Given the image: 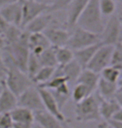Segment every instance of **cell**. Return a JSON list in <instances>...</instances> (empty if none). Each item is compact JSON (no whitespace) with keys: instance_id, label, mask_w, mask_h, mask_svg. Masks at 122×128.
<instances>
[{"instance_id":"cb8c5ba5","label":"cell","mask_w":122,"mask_h":128,"mask_svg":"<svg viewBox=\"0 0 122 128\" xmlns=\"http://www.w3.org/2000/svg\"><path fill=\"white\" fill-rule=\"evenodd\" d=\"M13 122H33V112L21 106H16L10 112Z\"/></svg>"},{"instance_id":"9c48e42d","label":"cell","mask_w":122,"mask_h":128,"mask_svg":"<svg viewBox=\"0 0 122 128\" xmlns=\"http://www.w3.org/2000/svg\"><path fill=\"white\" fill-rule=\"evenodd\" d=\"M43 33L46 36L50 45L52 47L57 48L65 46L68 42L70 30H68L67 28L61 27L58 24H54L53 23Z\"/></svg>"},{"instance_id":"5b68a950","label":"cell","mask_w":122,"mask_h":128,"mask_svg":"<svg viewBox=\"0 0 122 128\" xmlns=\"http://www.w3.org/2000/svg\"><path fill=\"white\" fill-rule=\"evenodd\" d=\"M3 83L16 96L33 86L32 80L27 73L18 68H12L7 70Z\"/></svg>"},{"instance_id":"7bdbcfd3","label":"cell","mask_w":122,"mask_h":128,"mask_svg":"<svg viewBox=\"0 0 122 128\" xmlns=\"http://www.w3.org/2000/svg\"><path fill=\"white\" fill-rule=\"evenodd\" d=\"M99 128H110V127H109V126L107 125V123L106 122H104L99 126Z\"/></svg>"},{"instance_id":"277c9868","label":"cell","mask_w":122,"mask_h":128,"mask_svg":"<svg viewBox=\"0 0 122 128\" xmlns=\"http://www.w3.org/2000/svg\"><path fill=\"white\" fill-rule=\"evenodd\" d=\"M121 17L119 10L106 19L104 28L100 34V43L103 44L114 45L121 42Z\"/></svg>"},{"instance_id":"60d3db41","label":"cell","mask_w":122,"mask_h":128,"mask_svg":"<svg viewBox=\"0 0 122 128\" xmlns=\"http://www.w3.org/2000/svg\"><path fill=\"white\" fill-rule=\"evenodd\" d=\"M18 1H19V0H0V8L8 5V4L15 3V2H18Z\"/></svg>"},{"instance_id":"83f0119b","label":"cell","mask_w":122,"mask_h":128,"mask_svg":"<svg viewBox=\"0 0 122 128\" xmlns=\"http://www.w3.org/2000/svg\"><path fill=\"white\" fill-rule=\"evenodd\" d=\"M121 70L118 69L115 66H109L102 70L100 73V77L112 83H119L121 81Z\"/></svg>"},{"instance_id":"e575fe53","label":"cell","mask_w":122,"mask_h":128,"mask_svg":"<svg viewBox=\"0 0 122 128\" xmlns=\"http://www.w3.org/2000/svg\"><path fill=\"white\" fill-rule=\"evenodd\" d=\"M106 122L109 126L110 128H122V122H121V120L109 119L106 120Z\"/></svg>"},{"instance_id":"ba28073f","label":"cell","mask_w":122,"mask_h":128,"mask_svg":"<svg viewBox=\"0 0 122 128\" xmlns=\"http://www.w3.org/2000/svg\"><path fill=\"white\" fill-rule=\"evenodd\" d=\"M17 101L18 106L27 108L33 112L44 109L38 87L34 84L28 87L19 96H17Z\"/></svg>"},{"instance_id":"7c38bea8","label":"cell","mask_w":122,"mask_h":128,"mask_svg":"<svg viewBox=\"0 0 122 128\" xmlns=\"http://www.w3.org/2000/svg\"><path fill=\"white\" fill-rule=\"evenodd\" d=\"M54 14L46 11L30 21L23 30L28 34L43 33L54 23Z\"/></svg>"},{"instance_id":"3957f363","label":"cell","mask_w":122,"mask_h":128,"mask_svg":"<svg viewBox=\"0 0 122 128\" xmlns=\"http://www.w3.org/2000/svg\"><path fill=\"white\" fill-rule=\"evenodd\" d=\"M28 33L23 30L22 34L18 40L13 44L6 45L5 48L13 59V61L17 68L26 73V66L28 57L30 55V50L28 47Z\"/></svg>"},{"instance_id":"603a6c76","label":"cell","mask_w":122,"mask_h":128,"mask_svg":"<svg viewBox=\"0 0 122 128\" xmlns=\"http://www.w3.org/2000/svg\"><path fill=\"white\" fill-rule=\"evenodd\" d=\"M51 92L52 96H54V100H55L57 106H58L59 109L61 110H63L64 106L68 102V100L70 98V86H69L68 83H64L61 84L59 87H58L55 90H49Z\"/></svg>"},{"instance_id":"bcb514c9","label":"cell","mask_w":122,"mask_h":128,"mask_svg":"<svg viewBox=\"0 0 122 128\" xmlns=\"http://www.w3.org/2000/svg\"><path fill=\"white\" fill-rule=\"evenodd\" d=\"M3 79H4V77H3V76H0V83H1V82H3Z\"/></svg>"},{"instance_id":"e0dca14e","label":"cell","mask_w":122,"mask_h":128,"mask_svg":"<svg viewBox=\"0 0 122 128\" xmlns=\"http://www.w3.org/2000/svg\"><path fill=\"white\" fill-rule=\"evenodd\" d=\"M18 106L17 96L7 87L3 81V88L0 92V113L10 112Z\"/></svg>"},{"instance_id":"484cf974","label":"cell","mask_w":122,"mask_h":128,"mask_svg":"<svg viewBox=\"0 0 122 128\" xmlns=\"http://www.w3.org/2000/svg\"><path fill=\"white\" fill-rule=\"evenodd\" d=\"M37 58L39 60L41 66H50V67L58 66V64H57L56 61L54 48L52 46L44 50L39 55H38Z\"/></svg>"},{"instance_id":"b9f144b4","label":"cell","mask_w":122,"mask_h":128,"mask_svg":"<svg viewBox=\"0 0 122 128\" xmlns=\"http://www.w3.org/2000/svg\"><path fill=\"white\" fill-rule=\"evenodd\" d=\"M5 46H6L5 40H4V38H3V36L0 35V52L5 48Z\"/></svg>"},{"instance_id":"8992f818","label":"cell","mask_w":122,"mask_h":128,"mask_svg":"<svg viewBox=\"0 0 122 128\" xmlns=\"http://www.w3.org/2000/svg\"><path fill=\"white\" fill-rule=\"evenodd\" d=\"M100 35L84 30L78 26L74 27L70 30L69 37L66 46L73 51L83 49L85 47L100 43Z\"/></svg>"},{"instance_id":"d4e9b609","label":"cell","mask_w":122,"mask_h":128,"mask_svg":"<svg viewBox=\"0 0 122 128\" xmlns=\"http://www.w3.org/2000/svg\"><path fill=\"white\" fill-rule=\"evenodd\" d=\"M57 67V66H56ZM56 67L50 66H42L39 70V71L34 74L32 78V81L34 86H40V84L47 82L53 76Z\"/></svg>"},{"instance_id":"8d00e7d4","label":"cell","mask_w":122,"mask_h":128,"mask_svg":"<svg viewBox=\"0 0 122 128\" xmlns=\"http://www.w3.org/2000/svg\"><path fill=\"white\" fill-rule=\"evenodd\" d=\"M33 122H13V128H32Z\"/></svg>"},{"instance_id":"7dc6e473","label":"cell","mask_w":122,"mask_h":128,"mask_svg":"<svg viewBox=\"0 0 122 128\" xmlns=\"http://www.w3.org/2000/svg\"><path fill=\"white\" fill-rule=\"evenodd\" d=\"M115 1H116V3H121V0H115Z\"/></svg>"},{"instance_id":"6da1fadb","label":"cell","mask_w":122,"mask_h":128,"mask_svg":"<svg viewBox=\"0 0 122 128\" xmlns=\"http://www.w3.org/2000/svg\"><path fill=\"white\" fill-rule=\"evenodd\" d=\"M106 19L100 12L99 0H89L82 14L79 17L75 26L100 35L104 28Z\"/></svg>"},{"instance_id":"74e56055","label":"cell","mask_w":122,"mask_h":128,"mask_svg":"<svg viewBox=\"0 0 122 128\" xmlns=\"http://www.w3.org/2000/svg\"><path fill=\"white\" fill-rule=\"evenodd\" d=\"M6 72H7V69L5 66H4L3 58H2V55H1V52H0V76L4 77L6 74Z\"/></svg>"},{"instance_id":"52a82bcc","label":"cell","mask_w":122,"mask_h":128,"mask_svg":"<svg viewBox=\"0 0 122 128\" xmlns=\"http://www.w3.org/2000/svg\"><path fill=\"white\" fill-rule=\"evenodd\" d=\"M113 47L114 46L112 45L100 44L85 68L100 74L102 70L109 66L111 64V57Z\"/></svg>"},{"instance_id":"9a60e30c","label":"cell","mask_w":122,"mask_h":128,"mask_svg":"<svg viewBox=\"0 0 122 128\" xmlns=\"http://www.w3.org/2000/svg\"><path fill=\"white\" fill-rule=\"evenodd\" d=\"M28 42L30 53L35 56L39 55L44 50L51 46L44 33L28 34Z\"/></svg>"},{"instance_id":"4dcf8cb0","label":"cell","mask_w":122,"mask_h":128,"mask_svg":"<svg viewBox=\"0 0 122 128\" xmlns=\"http://www.w3.org/2000/svg\"><path fill=\"white\" fill-rule=\"evenodd\" d=\"M110 66H115L118 69L122 70V43H118L114 45L111 53V64Z\"/></svg>"},{"instance_id":"836d02e7","label":"cell","mask_w":122,"mask_h":128,"mask_svg":"<svg viewBox=\"0 0 122 128\" xmlns=\"http://www.w3.org/2000/svg\"><path fill=\"white\" fill-rule=\"evenodd\" d=\"M13 119L9 112L0 113V128H13Z\"/></svg>"},{"instance_id":"8fae6325","label":"cell","mask_w":122,"mask_h":128,"mask_svg":"<svg viewBox=\"0 0 122 128\" xmlns=\"http://www.w3.org/2000/svg\"><path fill=\"white\" fill-rule=\"evenodd\" d=\"M48 8L33 0H22V28L30 21L47 11Z\"/></svg>"},{"instance_id":"1f68e13d","label":"cell","mask_w":122,"mask_h":128,"mask_svg":"<svg viewBox=\"0 0 122 128\" xmlns=\"http://www.w3.org/2000/svg\"><path fill=\"white\" fill-rule=\"evenodd\" d=\"M41 67L42 66L40 64L39 60H38L37 56H35L34 54L30 53V55L28 60L27 66H26V73L30 77L31 80H32L33 77L34 76V74L39 71V70Z\"/></svg>"},{"instance_id":"ab89813d","label":"cell","mask_w":122,"mask_h":128,"mask_svg":"<svg viewBox=\"0 0 122 128\" xmlns=\"http://www.w3.org/2000/svg\"><path fill=\"white\" fill-rule=\"evenodd\" d=\"M121 110H122V109L119 110L118 112H116L113 116H112L111 119L116 120H121V122H122V112H121Z\"/></svg>"},{"instance_id":"d590c367","label":"cell","mask_w":122,"mask_h":128,"mask_svg":"<svg viewBox=\"0 0 122 128\" xmlns=\"http://www.w3.org/2000/svg\"><path fill=\"white\" fill-rule=\"evenodd\" d=\"M9 25L10 24H8L5 19L0 15V35H3L5 33V31L8 28Z\"/></svg>"},{"instance_id":"44dd1931","label":"cell","mask_w":122,"mask_h":128,"mask_svg":"<svg viewBox=\"0 0 122 128\" xmlns=\"http://www.w3.org/2000/svg\"><path fill=\"white\" fill-rule=\"evenodd\" d=\"M59 66L61 67L62 74L67 79V82H68L69 86H70V84L74 86L75 84L78 76H80V72L84 69L75 59L69 62L68 64Z\"/></svg>"},{"instance_id":"4316f807","label":"cell","mask_w":122,"mask_h":128,"mask_svg":"<svg viewBox=\"0 0 122 128\" xmlns=\"http://www.w3.org/2000/svg\"><path fill=\"white\" fill-rule=\"evenodd\" d=\"M54 51L58 66H64L74 60V51L66 45L54 48Z\"/></svg>"},{"instance_id":"f6af8a7d","label":"cell","mask_w":122,"mask_h":128,"mask_svg":"<svg viewBox=\"0 0 122 128\" xmlns=\"http://www.w3.org/2000/svg\"><path fill=\"white\" fill-rule=\"evenodd\" d=\"M2 88H3V82H1V83H0V92H1V90H2Z\"/></svg>"},{"instance_id":"f546056e","label":"cell","mask_w":122,"mask_h":128,"mask_svg":"<svg viewBox=\"0 0 122 128\" xmlns=\"http://www.w3.org/2000/svg\"><path fill=\"white\" fill-rule=\"evenodd\" d=\"M90 95L91 94L90 93L87 87L81 83H75L70 91V97L73 99V100L75 103L80 102Z\"/></svg>"},{"instance_id":"ffe728a7","label":"cell","mask_w":122,"mask_h":128,"mask_svg":"<svg viewBox=\"0 0 122 128\" xmlns=\"http://www.w3.org/2000/svg\"><path fill=\"white\" fill-rule=\"evenodd\" d=\"M97 96L99 98V110L100 116L105 120L111 119L115 113L118 112L119 110L122 109V106L117 102L116 100H115L114 99L104 100V99L100 98L98 95Z\"/></svg>"},{"instance_id":"5bb4252c","label":"cell","mask_w":122,"mask_h":128,"mask_svg":"<svg viewBox=\"0 0 122 128\" xmlns=\"http://www.w3.org/2000/svg\"><path fill=\"white\" fill-rule=\"evenodd\" d=\"M38 90H39V95L41 96L44 110H46L48 112H49L54 116H55L59 122H64L65 120V116L62 113L61 110L59 109L56 101L54 100V96H52L51 92L47 89L41 87H38Z\"/></svg>"},{"instance_id":"2e32d148","label":"cell","mask_w":122,"mask_h":128,"mask_svg":"<svg viewBox=\"0 0 122 128\" xmlns=\"http://www.w3.org/2000/svg\"><path fill=\"white\" fill-rule=\"evenodd\" d=\"M33 120L43 128H63L62 122L44 109L33 112Z\"/></svg>"},{"instance_id":"f35d334b","label":"cell","mask_w":122,"mask_h":128,"mask_svg":"<svg viewBox=\"0 0 122 128\" xmlns=\"http://www.w3.org/2000/svg\"><path fill=\"white\" fill-rule=\"evenodd\" d=\"M33 1L37 2V3L42 4V5H44V6H46L47 8H49V7L53 4L54 0H33Z\"/></svg>"},{"instance_id":"f1b7e54d","label":"cell","mask_w":122,"mask_h":128,"mask_svg":"<svg viewBox=\"0 0 122 128\" xmlns=\"http://www.w3.org/2000/svg\"><path fill=\"white\" fill-rule=\"evenodd\" d=\"M121 3H116L115 0H99V7L102 15L107 18L118 11V5Z\"/></svg>"},{"instance_id":"ac0fdd59","label":"cell","mask_w":122,"mask_h":128,"mask_svg":"<svg viewBox=\"0 0 122 128\" xmlns=\"http://www.w3.org/2000/svg\"><path fill=\"white\" fill-rule=\"evenodd\" d=\"M121 82L112 83V82L105 80L104 79L100 77L95 93L104 100H111V99L114 98V96L116 92L117 89L120 86H121Z\"/></svg>"},{"instance_id":"30bf717a","label":"cell","mask_w":122,"mask_h":128,"mask_svg":"<svg viewBox=\"0 0 122 128\" xmlns=\"http://www.w3.org/2000/svg\"><path fill=\"white\" fill-rule=\"evenodd\" d=\"M0 15L8 24L22 28V0L1 8Z\"/></svg>"},{"instance_id":"4fadbf2b","label":"cell","mask_w":122,"mask_h":128,"mask_svg":"<svg viewBox=\"0 0 122 128\" xmlns=\"http://www.w3.org/2000/svg\"><path fill=\"white\" fill-rule=\"evenodd\" d=\"M89 0H72L65 10V25L69 30L75 27L79 17L82 14Z\"/></svg>"},{"instance_id":"7a4b0ae2","label":"cell","mask_w":122,"mask_h":128,"mask_svg":"<svg viewBox=\"0 0 122 128\" xmlns=\"http://www.w3.org/2000/svg\"><path fill=\"white\" fill-rule=\"evenodd\" d=\"M95 93L76 103L75 114L78 122H89L101 120L99 110V98Z\"/></svg>"},{"instance_id":"d6a6232c","label":"cell","mask_w":122,"mask_h":128,"mask_svg":"<svg viewBox=\"0 0 122 128\" xmlns=\"http://www.w3.org/2000/svg\"><path fill=\"white\" fill-rule=\"evenodd\" d=\"M71 2L72 0H54L53 4L48 8L47 11L54 14L65 12L66 8Z\"/></svg>"},{"instance_id":"ee69618b","label":"cell","mask_w":122,"mask_h":128,"mask_svg":"<svg viewBox=\"0 0 122 128\" xmlns=\"http://www.w3.org/2000/svg\"><path fill=\"white\" fill-rule=\"evenodd\" d=\"M32 128H43L41 126H39V124H37L36 122H33V126H32Z\"/></svg>"},{"instance_id":"d6986e66","label":"cell","mask_w":122,"mask_h":128,"mask_svg":"<svg viewBox=\"0 0 122 128\" xmlns=\"http://www.w3.org/2000/svg\"><path fill=\"white\" fill-rule=\"evenodd\" d=\"M100 79V74L90 70L89 69H83L80 72V76H78L77 80L75 83H81L85 86L89 90L90 94L95 92L97 88L98 81Z\"/></svg>"},{"instance_id":"7402d4cb","label":"cell","mask_w":122,"mask_h":128,"mask_svg":"<svg viewBox=\"0 0 122 128\" xmlns=\"http://www.w3.org/2000/svg\"><path fill=\"white\" fill-rule=\"evenodd\" d=\"M100 44H101V43L100 42L97 44L85 47L83 49L75 50L74 51V59L82 66V68L85 69Z\"/></svg>"}]
</instances>
